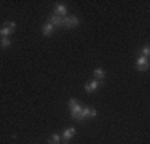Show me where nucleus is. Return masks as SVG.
Here are the masks:
<instances>
[{
  "mask_svg": "<svg viewBox=\"0 0 150 144\" xmlns=\"http://www.w3.org/2000/svg\"><path fill=\"white\" fill-rule=\"evenodd\" d=\"M149 67H150V61H149V58L139 56V58H137V61H136V69H137L139 72H145V71H149Z\"/></svg>",
  "mask_w": 150,
  "mask_h": 144,
  "instance_id": "20e7f679",
  "label": "nucleus"
},
{
  "mask_svg": "<svg viewBox=\"0 0 150 144\" xmlns=\"http://www.w3.org/2000/svg\"><path fill=\"white\" fill-rule=\"evenodd\" d=\"M3 26L11 29V31H15V29H16V23H15V21H6V23H3Z\"/></svg>",
  "mask_w": 150,
  "mask_h": 144,
  "instance_id": "2eb2a0df",
  "label": "nucleus"
},
{
  "mask_svg": "<svg viewBox=\"0 0 150 144\" xmlns=\"http://www.w3.org/2000/svg\"><path fill=\"white\" fill-rule=\"evenodd\" d=\"M62 19H64V18H61V16H58V14H54V13H51L48 16V23L51 24V26H54V27H61V26H62Z\"/></svg>",
  "mask_w": 150,
  "mask_h": 144,
  "instance_id": "423d86ee",
  "label": "nucleus"
},
{
  "mask_svg": "<svg viewBox=\"0 0 150 144\" xmlns=\"http://www.w3.org/2000/svg\"><path fill=\"white\" fill-rule=\"evenodd\" d=\"M104 82H99V80H91V82H88V83H85V90H86L88 93H93V91H96V90L99 88V85H102Z\"/></svg>",
  "mask_w": 150,
  "mask_h": 144,
  "instance_id": "6e6552de",
  "label": "nucleus"
},
{
  "mask_svg": "<svg viewBox=\"0 0 150 144\" xmlns=\"http://www.w3.org/2000/svg\"><path fill=\"white\" fill-rule=\"evenodd\" d=\"M96 114H98V110H96L94 107H88V106H85V107H81L80 114L77 115V118H75V120L83 122V120H86V118H90V117H96Z\"/></svg>",
  "mask_w": 150,
  "mask_h": 144,
  "instance_id": "f257e3e1",
  "label": "nucleus"
},
{
  "mask_svg": "<svg viewBox=\"0 0 150 144\" xmlns=\"http://www.w3.org/2000/svg\"><path fill=\"white\" fill-rule=\"evenodd\" d=\"M69 109H70V117L75 120L77 115L80 114V110H81V106H80V103H78L75 98H70L69 99Z\"/></svg>",
  "mask_w": 150,
  "mask_h": 144,
  "instance_id": "7ed1b4c3",
  "label": "nucleus"
},
{
  "mask_svg": "<svg viewBox=\"0 0 150 144\" xmlns=\"http://www.w3.org/2000/svg\"><path fill=\"white\" fill-rule=\"evenodd\" d=\"M93 77H94V80L104 82V78H105V71L102 69V67H96V69L93 71Z\"/></svg>",
  "mask_w": 150,
  "mask_h": 144,
  "instance_id": "1a4fd4ad",
  "label": "nucleus"
},
{
  "mask_svg": "<svg viewBox=\"0 0 150 144\" xmlns=\"http://www.w3.org/2000/svg\"><path fill=\"white\" fill-rule=\"evenodd\" d=\"M13 32H15V31H11V29H8V27L3 26L2 29H0V37H10Z\"/></svg>",
  "mask_w": 150,
  "mask_h": 144,
  "instance_id": "ddd939ff",
  "label": "nucleus"
},
{
  "mask_svg": "<svg viewBox=\"0 0 150 144\" xmlns=\"http://www.w3.org/2000/svg\"><path fill=\"white\" fill-rule=\"evenodd\" d=\"M141 53H142V55H141V56H144V58H149V55H150V48H149V45H145V46H142V50H141Z\"/></svg>",
  "mask_w": 150,
  "mask_h": 144,
  "instance_id": "4468645a",
  "label": "nucleus"
},
{
  "mask_svg": "<svg viewBox=\"0 0 150 144\" xmlns=\"http://www.w3.org/2000/svg\"><path fill=\"white\" fill-rule=\"evenodd\" d=\"M11 45V40H10V37H0V48H8V46Z\"/></svg>",
  "mask_w": 150,
  "mask_h": 144,
  "instance_id": "f8f14e48",
  "label": "nucleus"
},
{
  "mask_svg": "<svg viewBox=\"0 0 150 144\" xmlns=\"http://www.w3.org/2000/svg\"><path fill=\"white\" fill-rule=\"evenodd\" d=\"M54 26H51V24L50 23H46V24H43V26H42V34L45 35V37H50V35H53L54 34Z\"/></svg>",
  "mask_w": 150,
  "mask_h": 144,
  "instance_id": "9d476101",
  "label": "nucleus"
},
{
  "mask_svg": "<svg viewBox=\"0 0 150 144\" xmlns=\"http://www.w3.org/2000/svg\"><path fill=\"white\" fill-rule=\"evenodd\" d=\"M54 14H58V16L61 18H66L67 16V6L64 5V3H56L54 5V11H53Z\"/></svg>",
  "mask_w": 150,
  "mask_h": 144,
  "instance_id": "0eeeda50",
  "label": "nucleus"
},
{
  "mask_svg": "<svg viewBox=\"0 0 150 144\" xmlns=\"http://www.w3.org/2000/svg\"><path fill=\"white\" fill-rule=\"evenodd\" d=\"M80 24V19H78L75 14H70V16H66L62 19V26L66 27V29H75Z\"/></svg>",
  "mask_w": 150,
  "mask_h": 144,
  "instance_id": "f03ea898",
  "label": "nucleus"
},
{
  "mask_svg": "<svg viewBox=\"0 0 150 144\" xmlns=\"http://www.w3.org/2000/svg\"><path fill=\"white\" fill-rule=\"evenodd\" d=\"M48 143H50V144H62L61 135H58V133H53V135L48 138Z\"/></svg>",
  "mask_w": 150,
  "mask_h": 144,
  "instance_id": "9b49d317",
  "label": "nucleus"
},
{
  "mask_svg": "<svg viewBox=\"0 0 150 144\" xmlns=\"http://www.w3.org/2000/svg\"><path fill=\"white\" fill-rule=\"evenodd\" d=\"M75 135H77V128H75V127H69V128H66V130L62 131V135H61V139H62L64 144H67Z\"/></svg>",
  "mask_w": 150,
  "mask_h": 144,
  "instance_id": "39448f33",
  "label": "nucleus"
}]
</instances>
